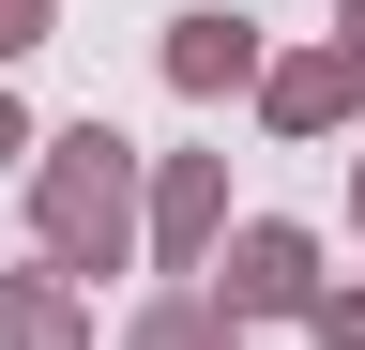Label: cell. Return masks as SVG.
Segmentation results:
<instances>
[{
  "label": "cell",
  "instance_id": "cell-1",
  "mask_svg": "<svg viewBox=\"0 0 365 350\" xmlns=\"http://www.w3.org/2000/svg\"><path fill=\"white\" fill-rule=\"evenodd\" d=\"M137 229V198H122V138L91 122V138H61V168H46V244L76 259V274H107Z\"/></svg>",
  "mask_w": 365,
  "mask_h": 350
},
{
  "label": "cell",
  "instance_id": "cell-2",
  "mask_svg": "<svg viewBox=\"0 0 365 350\" xmlns=\"http://www.w3.org/2000/svg\"><path fill=\"white\" fill-rule=\"evenodd\" d=\"M168 76H182V92H228V76H259V31L244 16H182L168 31Z\"/></svg>",
  "mask_w": 365,
  "mask_h": 350
},
{
  "label": "cell",
  "instance_id": "cell-3",
  "mask_svg": "<svg viewBox=\"0 0 365 350\" xmlns=\"http://www.w3.org/2000/svg\"><path fill=\"white\" fill-rule=\"evenodd\" d=\"M228 304H304V229H244L228 244Z\"/></svg>",
  "mask_w": 365,
  "mask_h": 350
},
{
  "label": "cell",
  "instance_id": "cell-4",
  "mask_svg": "<svg viewBox=\"0 0 365 350\" xmlns=\"http://www.w3.org/2000/svg\"><path fill=\"white\" fill-rule=\"evenodd\" d=\"M335 107H365V46H335V61H289V76H274V122H335Z\"/></svg>",
  "mask_w": 365,
  "mask_h": 350
},
{
  "label": "cell",
  "instance_id": "cell-5",
  "mask_svg": "<svg viewBox=\"0 0 365 350\" xmlns=\"http://www.w3.org/2000/svg\"><path fill=\"white\" fill-rule=\"evenodd\" d=\"M16 350H76V304L61 289H16Z\"/></svg>",
  "mask_w": 365,
  "mask_h": 350
},
{
  "label": "cell",
  "instance_id": "cell-6",
  "mask_svg": "<svg viewBox=\"0 0 365 350\" xmlns=\"http://www.w3.org/2000/svg\"><path fill=\"white\" fill-rule=\"evenodd\" d=\"M137 350H213V320H198V304H168V320L137 335Z\"/></svg>",
  "mask_w": 365,
  "mask_h": 350
},
{
  "label": "cell",
  "instance_id": "cell-7",
  "mask_svg": "<svg viewBox=\"0 0 365 350\" xmlns=\"http://www.w3.org/2000/svg\"><path fill=\"white\" fill-rule=\"evenodd\" d=\"M16 46H46V0H0V61Z\"/></svg>",
  "mask_w": 365,
  "mask_h": 350
},
{
  "label": "cell",
  "instance_id": "cell-8",
  "mask_svg": "<svg viewBox=\"0 0 365 350\" xmlns=\"http://www.w3.org/2000/svg\"><path fill=\"white\" fill-rule=\"evenodd\" d=\"M319 335H335V350H365V289H335V304H319Z\"/></svg>",
  "mask_w": 365,
  "mask_h": 350
},
{
  "label": "cell",
  "instance_id": "cell-9",
  "mask_svg": "<svg viewBox=\"0 0 365 350\" xmlns=\"http://www.w3.org/2000/svg\"><path fill=\"white\" fill-rule=\"evenodd\" d=\"M16 153H31V122H16V107H0V168H16Z\"/></svg>",
  "mask_w": 365,
  "mask_h": 350
}]
</instances>
